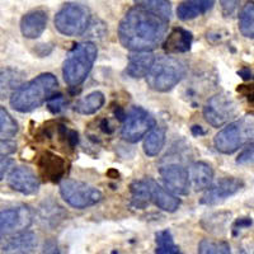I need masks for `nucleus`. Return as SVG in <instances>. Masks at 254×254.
<instances>
[{"instance_id":"obj_1","label":"nucleus","mask_w":254,"mask_h":254,"mask_svg":"<svg viewBox=\"0 0 254 254\" xmlns=\"http://www.w3.org/2000/svg\"><path fill=\"white\" fill-rule=\"evenodd\" d=\"M168 20L135 6L127 10L119 27L120 42L132 52L151 51L164 41Z\"/></svg>"},{"instance_id":"obj_2","label":"nucleus","mask_w":254,"mask_h":254,"mask_svg":"<svg viewBox=\"0 0 254 254\" xmlns=\"http://www.w3.org/2000/svg\"><path fill=\"white\" fill-rule=\"evenodd\" d=\"M58 79L51 72H44L35 79L20 84L10 95V106L20 113H27L41 107L55 94Z\"/></svg>"},{"instance_id":"obj_3","label":"nucleus","mask_w":254,"mask_h":254,"mask_svg":"<svg viewBox=\"0 0 254 254\" xmlns=\"http://www.w3.org/2000/svg\"><path fill=\"white\" fill-rule=\"evenodd\" d=\"M98 50L93 42H81L70 51L63 66L64 80L70 87H79L92 71Z\"/></svg>"},{"instance_id":"obj_4","label":"nucleus","mask_w":254,"mask_h":254,"mask_svg":"<svg viewBox=\"0 0 254 254\" xmlns=\"http://www.w3.org/2000/svg\"><path fill=\"white\" fill-rule=\"evenodd\" d=\"M252 140H254V115H248L219 131L214 144L217 151L230 155Z\"/></svg>"},{"instance_id":"obj_5","label":"nucleus","mask_w":254,"mask_h":254,"mask_svg":"<svg viewBox=\"0 0 254 254\" xmlns=\"http://www.w3.org/2000/svg\"><path fill=\"white\" fill-rule=\"evenodd\" d=\"M186 72L187 69L182 61L172 56H164L155 60L150 71L147 72V85L156 92H169L181 83Z\"/></svg>"},{"instance_id":"obj_6","label":"nucleus","mask_w":254,"mask_h":254,"mask_svg":"<svg viewBox=\"0 0 254 254\" xmlns=\"http://www.w3.org/2000/svg\"><path fill=\"white\" fill-rule=\"evenodd\" d=\"M90 23V10L87 5L67 3L56 13L55 27L61 35L75 37L87 32Z\"/></svg>"},{"instance_id":"obj_7","label":"nucleus","mask_w":254,"mask_h":254,"mask_svg":"<svg viewBox=\"0 0 254 254\" xmlns=\"http://www.w3.org/2000/svg\"><path fill=\"white\" fill-rule=\"evenodd\" d=\"M60 194L67 205L79 210L97 205L103 198L98 188L75 179H63L60 182Z\"/></svg>"},{"instance_id":"obj_8","label":"nucleus","mask_w":254,"mask_h":254,"mask_svg":"<svg viewBox=\"0 0 254 254\" xmlns=\"http://www.w3.org/2000/svg\"><path fill=\"white\" fill-rule=\"evenodd\" d=\"M155 119L142 107H132L125 115L121 135L125 141L137 142L155 127Z\"/></svg>"},{"instance_id":"obj_9","label":"nucleus","mask_w":254,"mask_h":254,"mask_svg":"<svg viewBox=\"0 0 254 254\" xmlns=\"http://www.w3.org/2000/svg\"><path fill=\"white\" fill-rule=\"evenodd\" d=\"M238 103L230 94L219 93L211 97L203 107V117L214 127H221L238 115Z\"/></svg>"},{"instance_id":"obj_10","label":"nucleus","mask_w":254,"mask_h":254,"mask_svg":"<svg viewBox=\"0 0 254 254\" xmlns=\"http://www.w3.org/2000/svg\"><path fill=\"white\" fill-rule=\"evenodd\" d=\"M244 187V182L239 178L234 177H225L219 179L215 185H211L201 198L202 205L212 206L222 202L224 199L234 196Z\"/></svg>"},{"instance_id":"obj_11","label":"nucleus","mask_w":254,"mask_h":254,"mask_svg":"<svg viewBox=\"0 0 254 254\" xmlns=\"http://www.w3.org/2000/svg\"><path fill=\"white\" fill-rule=\"evenodd\" d=\"M160 176L163 178L165 187L174 194L190 193V174L185 167L177 163H171L160 168Z\"/></svg>"},{"instance_id":"obj_12","label":"nucleus","mask_w":254,"mask_h":254,"mask_svg":"<svg viewBox=\"0 0 254 254\" xmlns=\"http://www.w3.org/2000/svg\"><path fill=\"white\" fill-rule=\"evenodd\" d=\"M37 165L40 176L49 182H61L67 173L66 160L51 151H45L41 154Z\"/></svg>"},{"instance_id":"obj_13","label":"nucleus","mask_w":254,"mask_h":254,"mask_svg":"<svg viewBox=\"0 0 254 254\" xmlns=\"http://www.w3.org/2000/svg\"><path fill=\"white\" fill-rule=\"evenodd\" d=\"M8 185L19 193L35 194L40 190V179L31 168L17 167L9 173Z\"/></svg>"},{"instance_id":"obj_14","label":"nucleus","mask_w":254,"mask_h":254,"mask_svg":"<svg viewBox=\"0 0 254 254\" xmlns=\"http://www.w3.org/2000/svg\"><path fill=\"white\" fill-rule=\"evenodd\" d=\"M33 215L29 207L8 208L0 212V229L4 234H9L15 230H22L31 225Z\"/></svg>"},{"instance_id":"obj_15","label":"nucleus","mask_w":254,"mask_h":254,"mask_svg":"<svg viewBox=\"0 0 254 254\" xmlns=\"http://www.w3.org/2000/svg\"><path fill=\"white\" fill-rule=\"evenodd\" d=\"M37 247V237L32 231H19L3 246L4 254H31Z\"/></svg>"},{"instance_id":"obj_16","label":"nucleus","mask_w":254,"mask_h":254,"mask_svg":"<svg viewBox=\"0 0 254 254\" xmlns=\"http://www.w3.org/2000/svg\"><path fill=\"white\" fill-rule=\"evenodd\" d=\"M147 183L150 188L151 202L155 203L160 210L167 211V212H174L178 210V207L181 206V199L176 194L172 193L167 188H163L154 179L147 178Z\"/></svg>"},{"instance_id":"obj_17","label":"nucleus","mask_w":254,"mask_h":254,"mask_svg":"<svg viewBox=\"0 0 254 254\" xmlns=\"http://www.w3.org/2000/svg\"><path fill=\"white\" fill-rule=\"evenodd\" d=\"M47 26V13L45 10H33L23 15L20 20V32L29 40L40 37Z\"/></svg>"},{"instance_id":"obj_18","label":"nucleus","mask_w":254,"mask_h":254,"mask_svg":"<svg viewBox=\"0 0 254 254\" xmlns=\"http://www.w3.org/2000/svg\"><path fill=\"white\" fill-rule=\"evenodd\" d=\"M193 42V36L190 31L181 27L172 29L168 36H165L163 41V49L168 54H183L190 50Z\"/></svg>"},{"instance_id":"obj_19","label":"nucleus","mask_w":254,"mask_h":254,"mask_svg":"<svg viewBox=\"0 0 254 254\" xmlns=\"http://www.w3.org/2000/svg\"><path fill=\"white\" fill-rule=\"evenodd\" d=\"M154 63H155V58L150 51L132 52L127 61L126 74L133 79L144 78L147 75V72L150 71Z\"/></svg>"},{"instance_id":"obj_20","label":"nucleus","mask_w":254,"mask_h":254,"mask_svg":"<svg viewBox=\"0 0 254 254\" xmlns=\"http://www.w3.org/2000/svg\"><path fill=\"white\" fill-rule=\"evenodd\" d=\"M214 4V0H183L177 8V15L185 22L194 19L211 10Z\"/></svg>"},{"instance_id":"obj_21","label":"nucleus","mask_w":254,"mask_h":254,"mask_svg":"<svg viewBox=\"0 0 254 254\" xmlns=\"http://www.w3.org/2000/svg\"><path fill=\"white\" fill-rule=\"evenodd\" d=\"M190 182L196 190H207L214 181V169L205 162H196L190 165Z\"/></svg>"},{"instance_id":"obj_22","label":"nucleus","mask_w":254,"mask_h":254,"mask_svg":"<svg viewBox=\"0 0 254 254\" xmlns=\"http://www.w3.org/2000/svg\"><path fill=\"white\" fill-rule=\"evenodd\" d=\"M106 98L102 92H92L79 99L74 106V111L79 115H93L103 107Z\"/></svg>"},{"instance_id":"obj_23","label":"nucleus","mask_w":254,"mask_h":254,"mask_svg":"<svg viewBox=\"0 0 254 254\" xmlns=\"http://www.w3.org/2000/svg\"><path fill=\"white\" fill-rule=\"evenodd\" d=\"M165 144V128L155 127L145 136L144 151L147 156H156Z\"/></svg>"},{"instance_id":"obj_24","label":"nucleus","mask_w":254,"mask_h":254,"mask_svg":"<svg viewBox=\"0 0 254 254\" xmlns=\"http://www.w3.org/2000/svg\"><path fill=\"white\" fill-rule=\"evenodd\" d=\"M133 1L139 8L154 13L168 22L171 19L172 5L169 0H133Z\"/></svg>"},{"instance_id":"obj_25","label":"nucleus","mask_w":254,"mask_h":254,"mask_svg":"<svg viewBox=\"0 0 254 254\" xmlns=\"http://www.w3.org/2000/svg\"><path fill=\"white\" fill-rule=\"evenodd\" d=\"M23 80V74L14 69H6L0 72V98L14 92Z\"/></svg>"},{"instance_id":"obj_26","label":"nucleus","mask_w":254,"mask_h":254,"mask_svg":"<svg viewBox=\"0 0 254 254\" xmlns=\"http://www.w3.org/2000/svg\"><path fill=\"white\" fill-rule=\"evenodd\" d=\"M131 194H132V203L135 207L144 208L149 202H151L150 198V188L146 179L141 181H135L131 183Z\"/></svg>"},{"instance_id":"obj_27","label":"nucleus","mask_w":254,"mask_h":254,"mask_svg":"<svg viewBox=\"0 0 254 254\" xmlns=\"http://www.w3.org/2000/svg\"><path fill=\"white\" fill-rule=\"evenodd\" d=\"M239 31L246 38H254V1H248L239 14Z\"/></svg>"},{"instance_id":"obj_28","label":"nucleus","mask_w":254,"mask_h":254,"mask_svg":"<svg viewBox=\"0 0 254 254\" xmlns=\"http://www.w3.org/2000/svg\"><path fill=\"white\" fill-rule=\"evenodd\" d=\"M156 254H183L174 243L172 233L169 230H160L155 235Z\"/></svg>"},{"instance_id":"obj_29","label":"nucleus","mask_w":254,"mask_h":254,"mask_svg":"<svg viewBox=\"0 0 254 254\" xmlns=\"http://www.w3.org/2000/svg\"><path fill=\"white\" fill-rule=\"evenodd\" d=\"M198 254H231V251L228 242L203 239L199 243Z\"/></svg>"},{"instance_id":"obj_30","label":"nucleus","mask_w":254,"mask_h":254,"mask_svg":"<svg viewBox=\"0 0 254 254\" xmlns=\"http://www.w3.org/2000/svg\"><path fill=\"white\" fill-rule=\"evenodd\" d=\"M18 132V124L10 113L0 106V137H13Z\"/></svg>"},{"instance_id":"obj_31","label":"nucleus","mask_w":254,"mask_h":254,"mask_svg":"<svg viewBox=\"0 0 254 254\" xmlns=\"http://www.w3.org/2000/svg\"><path fill=\"white\" fill-rule=\"evenodd\" d=\"M47 106H49V110L51 111L52 113H59L61 112V111L65 108V106H66V101H65V98H64V95L61 94H54L51 95L49 98V101H47Z\"/></svg>"},{"instance_id":"obj_32","label":"nucleus","mask_w":254,"mask_h":254,"mask_svg":"<svg viewBox=\"0 0 254 254\" xmlns=\"http://www.w3.org/2000/svg\"><path fill=\"white\" fill-rule=\"evenodd\" d=\"M254 163V144L248 145V146L238 155L237 158V164L240 165H247V164H253Z\"/></svg>"},{"instance_id":"obj_33","label":"nucleus","mask_w":254,"mask_h":254,"mask_svg":"<svg viewBox=\"0 0 254 254\" xmlns=\"http://www.w3.org/2000/svg\"><path fill=\"white\" fill-rule=\"evenodd\" d=\"M220 5H221V12L225 17H230L235 13L238 9L240 0H219Z\"/></svg>"},{"instance_id":"obj_34","label":"nucleus","mask_w":254,"mask_h":254,"mask_svg":"<svg viewBox=\"0 0 254 254\" xmlns=\"http://www.w3.org/2000/svg\"><path fill=\"white\" fill-rule=\"evenodd\" d=\"M17 150V144L9 140H0V156H6Z\"/></svg>"},{"instance_id":"obj_35","label":"nucleus","mask_w":254,"mask_h":254,"mask_svg":"<svg viewBox=\"0 0 254 254\" xmlns=\"http://www.w3.org/2000/svg\"><path fill=\"white\" fill-rule=\"evenodd\" d=\"M238 92L244 95L248 103L254 107V85H239Z\"/></svg>"},{"instance_id":"obj_36","label":"nucleus","mask_w":254,"mask_h":254,"mask_svg":"<svg viewBox=\"0 0 254 254\" xmlns=\"http://www.w3.org/2000/svg\"><path fill=\"white\" fill-rule=\"evenodd\" d=\"M41 254H60V251L58 248V244L54 240H47Z\"/></svg>"},{"instance_id":"obj_37","label":"nucleus","mask_w":254,"mask_h":254,"mask_svg":"<svg viewBox=\"0 0 254 254\" xmlns=\"http://www.w3.org/2000/svg\"><path fill=\"white\" fill-rule=\"evenodd\" d=\"M13 159L10 158H1L0 159V181L4 178V174L8 172V169L13 165Z\"/></svg>"},{"instance_id":"obj_38","label":"nucleus","mask_w":254,"mask_h":254,"mask_svg":"<svg viewBox=\"0 0 254 254\" xmlns=\"http://www.w3.org/2000/svg\"><path fill=\"white\" fill-rule=\"evenodd\" d=\"M237 254H254V242H244L238 248Z\"/></svg>"},{"instance_id":"obj_39","label":"nucleus","mask_w":254,"mask_h":254,"mask_svg":"<svg viewBox=\"0 0 254 254\" xmlns=\"http://www.w3.org/2000/svg\"><path fill=\"white\" fill-rule=\"evenodd\" d=\"M252 225V219L251 217H240L239 220H237L234 224V231L240 230L243 228H248Z\"/></svg>"},{"instance_id":"obj_40","label":"nucleus","mask_w":254,"mask_h":254,"mask_svg":"<svg viewBox=\"0 0 254 254\" xmlns=\"http://www.w3.org/2000/svg\"><path fill=\"white\" fill-rule=\"evenodd\" d=\"M99 127H101V130L103 131V132H106V133H112L113 132V127L111 126L110 121H108L107 119L102 120Z\"/></svg>"},{"instance_id":"obj_41","label":"nucleus","mask_w":254,"mask_h":254,"mask_svg":"<svg viewBox=\"0 0 254 254\" xmlns=\"http://www.w3.org/2000/svg\"><path fill=\"white\" fill-rule=\"evenodd\" d=\"M238 74H239L240 76H242L244 80H249V79L252 78V74H251V70L248 69V67H243L242 70H239L238 71Z\"/></svg>"},{"instance_id":"obj_42","label":"nucleus","mask_w":254,"mask_h":254,"mask_svg":"<svg viewBox=\"0 0 254 254\" xmlns=\"http://www.w3.org/2000/svg\"><path fill=\"white\" fill-rule=\"evenodd\" d=\"M192 133H193L194 136H201V135H205L206 131L203 130L201 126H193L192 127Z\"/></svg>"},{"instance_id":"obj_43","label":"nucleus","mask_w":254,"mask_h":254,"mask_svg":"<svg viewBox=\"0 0 254 254\" xmlns=\"http://www.w3.org/2000/svg\"><path fill=\"white\" fill-rule=\"evenodd\" d=\"M1 237H3V231H1V229H0V239H1Z\"/></svg>"}]
</instances>
